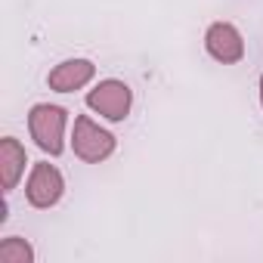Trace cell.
<instances>
[{
    "label": "cell",
    "instance_id": "1",
    "mask_svg": "<svg viewBox=\"0 0 263 263\" xmlns=\"http://www.w3.org/2000/svg\"><path fill=\"white\" fill-rule=\"evenodd\" d=\"M65 124H68V111L62 105H50V102H37L28 111V130L31 140L37 143L41 152L47 155H62L65 149Z\"/></svg>",
    "mask_w": 263,
    "mask_h": 263
},
{
    "label": "cell",
    "instance_id": "2",
    "mask_svg": "<svg viewBox=\"0 0 263 263\" xmlns=\"http://www.w3.org/2000/svg\"><path fill=\"white\" fill-rule=\"evenodd\" d=\"M118 140L108 134V130H102L90 115H78L74 118V134H71V149L81 161L87 164H99L105 158H111Z\"/></svg>",
    "mask_w": 263,
    "mask_h": 263
},
{
    "label": "cell",
    "instance_id": "3",
    "mask_svg": "<svg viewBox=\"0 0 263 263\" xmlns=\"http://www.w3.org/2000/svg\"><path fill=\"white\" fill-rule=\"evenodd\" d=\"M130 105H134V93L124 81H99L90 93H87V108H93L96 115L108 118V121H124L130 115Z\"/></svg>",
    "mask_w": 263,
    "mask_h": 263
},
{
    "label": "cell",
    "instance_id": "4",
    "mask_svg": "<svg viewBox=\"0 0 263 263\" xmlns=\"http://www.w3.org/2000/svg\"><path fill=\"white\" fill-rule=\"evenodd\" d=\"M62 195H65V180H62V174H59L50 161H37V164L31 167V174H28V183H25V198H28V204L47 211V208L59 204Z\"/></svg>",
    "mask_w": 263,
    "mask_h": 263
},
{
    "label": "cell",
    "instance_id": "5",
    "mask_svg": "<svg viewBox=\"0 0 263 263\" xmlns=\"http://www.w3.org/2000/svg\"><path fill=\"white\" fill-rule=\"evenodd\" d=\"M204 50L223 62V65H235L245 59V41H241V31L232 25V22H214L204 34Z\"/></svg>",
    "mask_w": 263,
    "mask_h": 263
},
{
    "label": "cell",
    "instance_id": "6",
    "mask_svg": "<svg viewBox=\"0 0 263 263\" xmlns=\"http://www.w3.org/2000/svg\"><path fill=\"white\" fill-rule=\"evenodd\" d=\"M93 74H96V65L90 59H65L47 74V84L56 93H74V90L87 87L93 81Z\"/></svg>",
    "mask_w": 263,
    "mask_h": 263
},
{
    "label": "cell",
    "instance_id": "7",
    "mask_svg": "<svg viewBox=\"0 0 263 263\" xmlns=\"http://www.w3.org/2000/svg\"><path fill=\"white\" fill-rule=\"evenodd\" d=\"M25 164H28V155H25V146L16 137L0 140V186H4V192L16 189V183L25 174Z\"/></svg>",
    "mask_w": 263,
    "mask_h": 263
},
{
    "label": "cell",
    "instance_id": "8",
    "mask_svg": "<svg viewBox=\"0 0 263 263\" xmlns=\"http://www.w3.org/2000/svg\"><path fill=\"white\" fill-rule=\"evenodd\" d=\"M0 263H34V248L25 238L10 235L0 241Z\"/></svg>",
    "mask_w": 263,
    "mask_h": 263
},
{
    "label": "cell",
    "instance_id": "9",
    "mask_svg": "<svg viewBox=\"0 0 263 263\" xmlns=\"http://www.w3.org/2000/svg\"><path fill=\"white\" fill-rule=\"evenodd\" d=\"M260 105H263V74H260Z\"/></svg>",
    "mask_w": 263,
    "mask_h": 263
}]
</instances>
